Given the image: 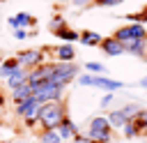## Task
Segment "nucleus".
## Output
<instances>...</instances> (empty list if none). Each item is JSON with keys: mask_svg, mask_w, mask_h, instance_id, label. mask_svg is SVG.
<instances>
[{"mask_svg": "<svg viewBox=\"0 0 147 143\" xmlns=\"http://www.w3.org/2000/svg\"><path fill=\"white\" fill-rule=\"evenodd\" d=\"M64 115H69V108H67V99L44 101V104L39 106L37 125H39V129H55Z\"/></svg>", "mask_w": 147, "mask_h": 143, "instance_id": "1", "label": "nucleus"}, {"mask_svg": "<svg viewBox=\"0 0 147 143\" xmlns=\"http://www.w3.org/2000/svg\"><path fill=\"white\" fill-rule=\"evenodd\" d=\"M32 85V95L37 101H55V99H64L67 85L62 83H53V81H41V83H30Z\"/></svg>", "mask_w": 147, "mask_h": 143, "instance_id": "2", "label": "nucleus"}, {"mask_svg": "<svg viewBox=\"0 0 147 143\" xmlns=\"http://www.w3.org/2000/svg\"><path fill=\"white\" fill-rule=\"evenodd\" d=\"M39 106H41V101H37L34 97H28V99L14 104V113L25 122L28 129H34V125H37V115H39Z\"/></svg>", "mask_w": 147, "mask_h": 143, "instance_id": "3", "label": "nucleus"}, {"mask_svg": "<svg viewBox=\"0 0 147 143\" xmlns=\"http://www.w3.org/2000/svg\"><path fill=\"white\" fill-rule=\"evenodd\" d=\"M87 138L92 143H108L113 138V127L108 125L106 115H96L87 122Z\"/></svg>", "mask_w": 147, "mask_h": 143, "instance_id": "4", "label": "nucleus"}, {"mask_svg": "<svg viewBox=\"0 0 147 143\" xmlns=\"http://www.w3.org/2000/svg\"><path fill=\"white\" fill-rule=\"evenodd\" d=\"M80 67L74 62H55L53 60V74H51V81L53 83H62V85H69L76 76H78Z\"/></svg>", "mask_w": 147, "mask_h": 143, "instance_id": "5", "label": "nucleus"}, {"mask_svg": "<svg viewBox=\"0 0 147 143\" xmlns=\"http://www.w3.org/2000/svg\"><path fill=\"white\" fill-rule=\"evenodd\" d=\"M78 83L80 85H92V88H101V90H106V92H115V90H119V88H124V83L122 81H113V78H103L101 74H80L78 76Z\"/></svg>", "mask_w": 147, "mask_h": 143, "instance_id": "6", "label": "nucleus"}, {"mask_svg": "<svg viewBox=\"0 0 147 143\" xmlns=\"http://www.w3.org/2000/svg\"><path fill=\"white\" fill-rule=\"evenodd\" d=\"M14 58H16V62H18L23 69H32V67L46 62L48 55H46V51H44V46H41V48H23V51H18Z\"/></svg>", "mask_w": 147, "mask_h": 143, "instance_id": "7", "label": "nucleus"}, {"mask_svg": "<svg viewBox=\"0 0 147 143\" xmlns=\"http://www.w3.org/2000/svg\"><path fill=\"white\" fill-rule=\"evenodd\" d=\"M113 37L122 44L129 39H147V28H145V23H126V25L117 28Z\"/></svg>", "mask_w": 147, "mask_h": 143, "instance_id": "8", "label": "nucleus"}, {"mask_svg": "<svg viewBox=\"0 0 147 143\" xmlns=\"http://www.w3.org/2000/svg\"><path fill=\"white\" fill-rule=\"evenodd\" d=\"M55 62H74L76 60V51H74V44H60V46H53V53Z\"/></svg>", "mask_w": 147, "mask_h": 143, "instance_id": "9", "label": "nucleus"}, {"mask_svg": "<svg viewBox=\"0 0 147 143\" xmlns=\"http://www.w3.org/2000/svg\"><path fill=\"white\" fill-rule=\"evenodd\" d=\"M11 28H25V30H30V28H37V18L34 16H30L28 12H18V14H14V16H9V21H7Z\"/></svg>", "mask_w": 147, "mask_h": 143, "instance_id": "10", "label": "nucleus"}, {"mask_svg": "<svg viewBox=\"0 0 147 143\" xmlns=\"http://www.w3.org/2000/svg\"><path fill=\"white\" fill-rule=\"evenodd\" d=\"M99 48H101L108 58H115V55H122V53H124L122 42H117L115 37H103V39H101V44H99Z\"/></svg>", "mask_w": 147, "mask_h": 143, "instance_id": "11", "label": "nucleus"}, {"mask_svg": "<svg viewBox=\"0 0 147 143\" xmlns=\"http://www.w3.org/2000/svg\"><path fill=\"white\" fill-rule=\"evenodd\" d=\"M55 131L60 134V138H62V141H69L71 136H76V134H78V127H76V122H74L69 115H64V118L60 120V125L55 127Z\"/></svg>", "mask_w": 147, "mask_h": 143, "instance_id": "12", "label": "nucleus"}, {"mask_svg": "<svg viewBox=\"0 0 147 143\" xmlns=\"http://www.w3.org/2000/svg\"><path fill=\"white\" fill-rule=\"evenodd\" d=\"M55 37H60V39H64L67 44H74V42H78V30H74V28H69L67 23H62V25H57V28H53L51 30Z\"/></svg>", "mask_w": 147, "mask_h": 143, "instance_id": "13", "label": "nucleus"}, {"mask_svg": "<svg viewBox=\"0 0 147 143\" xmlns=\"http://www.w3.org/2000/svg\"><path fill=\"white\" fill-rule=\"evenodd\" d=\"M122 46H124V53H131V55L142 58L145 51H147V39H129V42H124Z\"/></svg>", "mask_w": 147, "mask_h": 143, "instance_id": "14", "label": "nucleus"}, {"mask_svg": "<svg viewBox=\"0 0 147 143\" xmlns=\"http://www.w3.org/2000/svg\"><path fill=\"white\" fill-rule=\"evenodd\" d=\"M133 127H136V136H142L147 138V108H140L133 118H131Z\"/></svg>", "mask_w": 147, "mask_h": 143, "instance_id": "15", "label": "nucleus"}, {"mask_svg": "<svg viewBox=\"0 0 147 143\" xmlns=\"http://www.w3.org/2000/svg\"><path fill=\"white\" fill-rule=\"evenodd\" d=\"M9 95H11V101H14V104H16V101H23V99H28V97L32 95V85H30L28 81H23V83H18L16 88H11Z\"/></svg>", "mask_w": 147, "mask_h": 143, "instance_id": "16", "label": "nucleus"}, {"mask_svg": "<svg viewBox=\"0 0 147 143\" xmlns=\"http://www.w3.org/2000/svg\"><path fill=\"white\" fill-rule=\"evenodd\" d=\"M101 35L99 32H94V30H78V42L83 44V46H99L101 44Z\"/></svg>", "mask_w": 147, "mask_h": 143, "instance_id": "17", "label": "nucleus"}, {"mask_svg": "<svg viewBox=\"0 0 147 143\" xmlns=\"http://www.w3.org/2000/svg\"><path fill=\"white\" fill-rule=\"evenodd\" d=\"M25 78H28V69H23V67H16V69H14V72H11V74L5 78V81H7V90L16 88V85H18V83H23Z\"/></svg>", "mask_w": 147, "mask_h": 143, "instance_id": "18", "label": "nucleus"}, {"mask_svg": "<svg viewBox=\"0 0 147 143\" xmlns=\"http://www.w3.org/2000/svg\"><path fill=\"white\" fill-rule=\"evenodd\" d=\"M106 120H108V125H110L113 129H122V127L129 122V120L122 115V111H119V108H117V111H110V113L106 115Z\"/></svg>", "mask_w": 147, "mask_h": 143, "instance_id": "19", "label": "nucleus"}, {"mask_svg": "<svg viewBox=\"0 0 147 143\" xmlns=\"http://www.w3.org/2000/svg\"><path fill=\"white\" fill-rule=\"evenodd\" d=\"M16 67H21V65L16 62L14 55H11V58H2V60H0V78H7Z\"/></svg>", "mask_w": 147, "mask_h": 143, "instance_id": "20", "label": "nucleus"}, {"mask_svg": "<svg viewBox=\"0 0 147 143\" xmlns=\"http://www.w3.org/2000/svg\"><path fill=\"white\" fill-rule=\"evenodd\" d=\"M39 141L41 143H62V138L55 129H39Z\"/></svg>", "mask_w": 147, "mask_h": 143, "instance_id": "21", "label": "nucleus"}, {"mask_svg": "<svg viewBox=\"0 0 147 143\" xmlns=\"http://www.w3.org/2000/svg\"><path fill=\"white\" fill-rule=\"evenodd\" d=\"M145 21H147V5L136 14H126V23H145Z\"/></svg>", "mask_w": 147, "mask_h": 143, "instance_id": "22", "label": "nucleus"}, {"mask_svg": "<svg viewBox=\"0 0 147 143\" xmlns=\"http://www.w3.org/2000/svg\"><path fill=\"white\" fill-rule=\"evenodd\" d=\"M119 111H122V115H124L126 120H131V118H133V115L140 111V106H138V104H126V106H122Z\"/></svg>", "mask_w": 147, "mask_h": 143, "instance_id": "23", "label": "nucleus"}, {"mask_svg": "<svg viewBox=\"0 0 147 143\" xmlns=\"http://www.w3.org/2000/svg\"><path fill=\"white\" fill-rule=\"evenodd\" d=\"M83 69H87V74H103V65L101 62H85V67Z\"/></svg>", "mask_w": 147, "mask_h": 143, "instance_id": "24", "label": "nucleus"}, {"mask_svg": "<svg viewBox=\"0 0 147 143\" xmlns=\"http://www.w3.org/2000/svg\"><path fill=\"white\" fill-rule=\"evenodd\" d=\"M122 134H124L126 138H136V127H133V122H131V120L122 127Z\"/></svg>", "mask_w": 147, "mask_h": 143, "instance_id": "25", "label": "nucleus"}, {"mask_svg": "<svg viewBox=\"0 0 147 143\" xmlns=\"http://www.w3.org/2000/svg\"><path fill=\"white\" fill-rule=\"evenodd\" d=\"M119 2H124V0H92L94 7H115V5H119Z\"/></svg>", "mask_w": 147, "mask_h": 143, "instance_id": "26", "label": "nucleus"}, {"mask_svg": "<svg viewBox=\"0 0 147 143\" xmlns=\"http://www.w3.org/2000/svg\"><path fill=\"white\" fill-rule=\"evenodd\" d=\"M62 23H64V18H62V16H60V14H55V16H53V18H51V23H48V28H51V30H53V28H57V25H62Z\"/></svg>", "mask_w": 147, "mask_h": 143, "instance_id": "27", "label": "nucleus"}, {"mask_svg": "<svg viewBox=\"0 0 147 143\" xmlns=\"http://www.w3.org/2000/svg\"><path fill=\"white\" fill-rule=\"evenodd\" d=\"M110 101H113V92H106L101 97V108H110Z\"/></svg>", "mask_w": 147, "mask_h": 143, "instance_id": "28", "label": "nucleus"}, {"mask_svg": "<svg viewBox=\"0 0 147 143\" xmlns=\"http://www.w3.org/2000/svg\"><path fill=\"white\" fill-rule=\"evenodd\" d=\"M69 141H71V143H92V141H90V138H87V136H83V134H80V131H78V134H76V136H71V138H69Z\"/></svg>", "mask_w": 147, "mask_h": 143, "instance_id": "29", "label": "nucleus"}, {"mask_svg": "<svg viewBox=\"0 0 147 143\" xmlns=\"http://www.w3.org/2000/svg\"><path fill=\"white\" fill-rule=\"evenodd\" d=\"M14 37H16V39H25V37H28V30H25V28H14Z\"/></svg>", "mask_w": 147, "mask_h": 143, "instance_id": "30", "label": "nucleus"}, {"mask_svg": "<svg viewBox=\"0 0 147 143\" xmlns=\"http://www.w3.org/2000/svg\"><path fill=\"white\" fill-rule=\"evenodd\" d=\"M71 5H74V7H90L92 0H71Z\"/></svg>", "mask_w": 147, "mask_h": 143, "instance_id": "31", "label": "nucleus"}, {"mask_svg": "<svg viewBox=\"0 0 147 143\" xmlns=\"http://www.w3.org/2000/svg\"><path fill=\"white\" fill-rule=\"evenodd\" d=\"M5 104H7V95L0 90V106H5Z\"/></svg>", "mask_w": 147, "mask_h": 143, "instance_id": "32", "label": "nucleus"}, {"mask_svg": "<svg viewBox=\"0 0 147 143\" xmlns=\"http://www.w3.org/2000/svg\"><path fill=\"white\" fill-rule=\"evenodd\" d=\"M140 85H142V88H147V76H145V78L140 81Z\"/></svg>", "mask_w": 147, "mask_h": 143, "instance_id": "33", "label": "nucleus"}, {"mask_svg": "<svg viewBox=\"0 0 147 143\" xmlns=\"http://www.w3.org/2000/svg\"><path fill=\"white\" fill-rule=\"evenodd\" d=\"M142 58H145V60H147V51H145V55H142Z\"/></svg>", "mask_w": 147, "mask_h": 143, "instance_id": "34", "label": "nucleus"}, {"mask_svg": "<svg viewBox=\"0 0 147 143\" xmlns=\"http://www.w3.org/2000/svg\"><path fill=\"white\" fill-rule=\"evenodd\" d=\"M0 60H2V53H0Z\"/></svg>", "mask_w": 147, "mask_h": 143, "instance_id": "35", "label": "nucleus"}]
</instances>
